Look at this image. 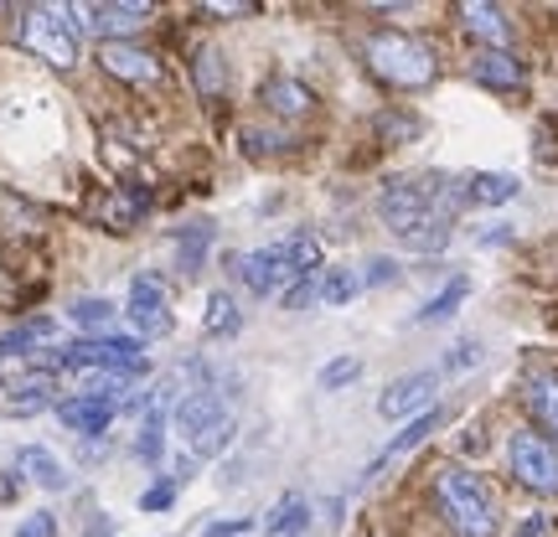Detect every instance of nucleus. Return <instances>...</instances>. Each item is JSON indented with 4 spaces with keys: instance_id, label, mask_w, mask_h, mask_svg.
Listing matches in <instances>:
<instances>
[{
    "instance_id": "obj_19",
    "label": "nucleus",
    "mask_w": 558,
    "mask_h": 537,
    "mask_svg": "<svg viewBox=\"0 0 558 537\" xmlns=\"http://www.w3.org/2000/svg\"><path fill=\"white\" fill-rule=\"evenodd\" d=\"M259 99L269 103V114H284V120H295V114H305V109H311V88H305V83H295V78H269L259 88Z\"/></svg>"
},
{
    "instance_id": "obj_34",
    "label": "nucleus",
    "mask_w": 558,
    "mask_h": 537,
    "mask_svg": "<svg viewBox=\"0 0 558 537\" xmlns=\"http://www.w3.org/2000/svg\"><path fill=\"white\" fill-rule=\"evenodd\" d=\"M177 501V480H160V486H150L145 497H140V512H166Z\"/></svg>"
},
{
    "instance_id": "obj_8",
    "label": "nucleus",
    "mask_w": 558,
    "mask_h": 537,
    "mask_svg": "<svg viewBox=\"0 0 558 537\" xmlns=\"http://www.w3.org/2000/svg\"><path fill=\"white\" fill-rule=\"evenodd\" d=\"M124 316L140 326V337H171V331H177V316H171V295H166V284H160L156 274H135Z\"/></svg>"
},
{
    "instance_id": "obj_41",
    "label": "nucleus",
    "mask_w": 558,
    "mask_h": 537,
    "mask_svg": "<svg viewBox=\"0 0 558 537\" xmlns=\"http://www.w3.org/2000/svg\"><path fill=\"white\" fill-rule=\"evenodd\" d=\"M543 533H548V522L543 517H533V522H522L518 527V537H543Z\"/></svg>"
},
{
    "instance_id": "obj_25",
    "label": "nucleus",
    "mask_w": 558,
    "mask_h": 537,
    "mask_svg": "<svg viewBox=\"0 0 558 537\" xmlns=\"http://www.w3.org/2000/svg\"><path fill=\"white\" fill-rule=\"evenodd\" d=\"M465 295H471V279H465V274L450 279V284H445V290H439V295L414 316V326H439V320H450L460 310V300H465Z\"/></svg>"
},
{
    "instance_id": "obj_31",
    "label": "nucleus",
    "mask_w": 558,
    "mask_h": 537,
    "mask_svg": "<svg viewBox=\"0 0 558 537\" xmlns=\"http://www.w3.org/2000/svg\"><path fill=\"white\" fill-rule=\"evenodd\" d=\"M362 378V357H331L326 367H320V393H337V388H347V382Z\"/></svg>"
},
{
    "instance_id": "obj_24",
    "label": "nucleus",
    "mask_w": 558,
    "mask_h": 537,
    "mask_svg": "<svg viewBox=\"0 0 558 537\" xmlns=\"http://www.w3.org/2000/svg\"><path fill=\"white\" fill-rule=\"evenodd\" d=\"M305 522H311V501H305V497H284V501H275V507H269L264 533H269V537H290V533H300Z\"/></svg>"
},
{
    "instance_id": "obj_40",
    "label": "nucleus",
    "mask_w": 558,
    "mask_h": 537,
    "mask_svg": "<svg viewBox=\"0 0 558 537\" xmlns=\"http://www.w3.org/2000/svg\"><path fill=\"white\" fill-rule=\"evenodd\" d=\"M243 139H248V150H279L284 145V135H259V130H243Z\"/></svg>"
},
{
    "instance_id": "obj_17",
    "label": "nucleus",
    "mask_w": 558,
    "mask_h": 537,
    "mask_svg": "<svg viewBox=\"0 0 558 537\" xmlns=\"http://www.w3.org/2000/svg\"><path fill=\"white\" fill-rule=\"evenodd\" d=\"M114 414H120V403H104V399H68L58 408V418L73 429V435H104L109 424H114Z\"/></svg>"
},
{
    "instance_id": "obj_9",
    "label": "nucleus",
    "mask_w": 558,
    "mask_h": 537,
    "mask_svg": "<svg viewBox=\"0 0 558 537\" xmlns=\"http://www.w3.org/2000/svg\"><path fill=\"white\" fill-rule=\"evenodd\" d=\"M435 388H439V373H409V378H399L378 399V414L383 418H418V414H429Z\"/></svg>"
},
{
    "instance_id": "obj_7",
    "label": "nucleus",
    "mask_w": 558,
    "mask_h": 537,
    "mask_svg": "<svg viewBox=\"0 0 558 537\" xmlns=\"http://www.w3.org/2000/svg\"><path fill=\"white\" fill-rule=\"evenodd\" d=\"M507 460H512V476L527 486V491H538V497H558V444L543 435H512L507 444Z\"/></svg>"
},
{
    "instance_id": "obj_22",
    "label": "nucleus",
    "mask_w": 558,
    "mask_h": 537,
    "mask_svg": "<svg viewBox=\"0 0 558 537\" xmlns=\"http://www.w3.org/2000/svg\"><path fill=\"white\" fill-rule=\"evenodd\" d=\"M233 274H239L243 284L254 290V295H275L279 284H284V279H279V269H275V254H269V248H259V254H243V259H233Z\"/></svg>"
},
{
    "instance_id": "obj_16",
    "label": "nucleus",
    "mask_w": 558,
    "mask_h": 537,
    "mask_svg": "<svg viewBox=\"0 0 558 537\" xmlns=\"http://www.w3.org/2000/svg\"><path fill=\"white\" fill-rule=\"evenodd\" d=\"M16 471L32 480V486H41V491H68V471H62V460L52 455L47 444H21Z\"/></svg>"
},
{
    "instance_id": "obj_15",
    "label": "nucleus",
    "mask_w": 558,
    "mask_h": 537,
    "mask_svg": "<svg viewBox=\"0 0 558 537\" xmlns=\"http://www.w3.org/2000/svg\"><path fill=\"white\" fill-rule=\"evenodd\" d=\"M522 399H527L533 418L543 424V435L558 439V373H548V367L527 373V378H522Z\"/></svg>"
},
{
    "instance_id": "obj_3",
    "label": "nucleus",
    "mask_w": 558,
    "mask_h": 537,
    "mask_svg": "<svg viewBox=\"0 0 558 537\" xmlns=\"http://www.w3.org/2000/svg\"><path fill=\"white\" fill-rule=\"evenodd\" d=\"M21 41L52 68H73L83 52V21L73 5H32L21 11Z\"/></svg>"
},
{
    "instance_id": "obj_26",
    "label": "nucleus",
    "mask_w": 558,
    "mask_h": 537,
    "mask_svg": "<svg viewBox=\"0 0 558 537\" xmlns=\"http://www.w3.org/2000/svg\"><path fill=\"white\" fill-rule=\"evenodd\" d=\"M357 295H362V279L352 274V269H326V274H316L320 305H352Z\"/></svg>"
},
{
    "instance_id": "obj_32",
    "label": "nucleus",
    "mask_w": 558,
    "mask_h": 537,
    "mask_svg": "<svg viewBox=\"0 0 558 537\" xmlns=\"http://www.w3.org/2000/svg\"><path fill=\"white\" fill-rule=\"evenodd\" d=\"M140 212H145V202H140V197H124V192H114V197L99 207V218L109 222V228H130Z\"/></svg>"
},
{
    "instance_id": "obj_20",
    "label": "nucleus",
    "mask_w": 558,
    "mask_h": 537,
    "mask_svg": "<svg viewBox=\"0 0 558 537\" xmlns=\"http://www.w3.org/2000/svg\"><path fill=\"white\" fill-rule=\"evenodd\" d=\"M522 186L518 176H507V171H476V176L465 181V202H476V207H501V202H512Z\"/></svg>"
},
{
    "instance_id": "obj_18",
    "label": "nucleus",
    "mask_w": 558,
    "mask_h": 537,
    "mask_svg": "<svg viewBox=\"0 0 558 537\" xmlns=\"http://www.w3.org/2000/svg\"><path fill=\"white\" fill-rule=\"evenodd\" d=\"M460 21H465L481 41H492V52H501V47L512 41V21L501 16L497 5H486V0H465V5H460Z\"/></svg>"
},
{
    "instance_id": "obj_2",
    "label": "nucleus",
    "mask_w": 558,
    "mask_h": 537,
    "mask_svg": "<svg viewBox=\"0 0 558 537\" xmlns=\"http://www.w3.org/2000/svg\"><path fill=\"white\" fill-rule=\"evenodd\" d=\"M435 491H439V512H445V522H450L460 537H497V501H492V491H486L471 471L445 465L435 480Z\"/></svg>"
},
{
    "instance_id": "obj_42",
    "label": "nucleus",
    "mask_w": 558,
    "mask_h": 537,
    "mask_svg": "<svg viewBox=\"0 0 558 537\" xmlns=\"http://www.w3.org/2000/svg\"><path fill=\"white\" fill-rule=\"evenodd\" d=\"M11 497H16V480H5V476H0V501H11Z\"/></svg>"
},
{
    "instance_id": "obj_30",
    "label": "nucleus",
    "mask_w": 558,
    "mask_h": 537,
    "mask_svg": "<svg viewBox=\"0 0 558 537\" xmlns=\"http://www.w3.org/2000/svg\"><path fill=\"white\" fill-rule=\"evenodd\" d=\"M68 316L78 320L83 331H109V326H114V305H109V300H73Z\"/></svg>"
},
{
    "instance_id": "obj_5",
    "label": "nucleus",
    "mask_w": 558,
    "mask_h": 537,
    "mask_svg": "<svg viewBox=\"0 0 558 537\" xmlns=\"http://www.w3.org/2000/svg\"><path fill=\"white\" fill-rule=\"evenodd\" d=\"M177 435L186 439L192 455H218L222 444L233 439V418H228V403L213 393V388H197L177 403Z\"/></svg>"
},
{
    "instance_id": "obj_14",
    "label": "nucleus",
    "mask_w": 558,
    "mask_h": 537,
    "mask_svg": "<svg viewBox=\"0 0 558 537\" xmlns=\"http://www.w3.org/2000/svg\"><path fill=\"white\" fill-rule=\"evenodd\" d=\"M471 78L486 83V88H497V94H518L522 83H527V68H522L512 52H481L476 62H471Z\"/></svg>"
},
{
    "instance_id": "obj_11",
    "label": "nucleus",
    "mask_w": 558,
    "mask_h": 537,
    "mask_svg": "<svg viewBox=\"0 0 558 537\" xmlns=\"http://www.w3.org/2000/svg\"><path fill=\"white\" fill-rule=\"evenodd\" d=\"M439 424H445V414H439V408H429V414L409 418V424H403V435H393V439H388V444H383V450H378V460H373V465L362 471V486H367V480H378L383 471H388L393 460H403V455H409V450H418V444H424V439L435 435Z\"/></svg>"
},
{
    "instance_id": "obj_6",
    "label": "nucleus",
    "mask_w": 558,
    "mask_h": 537,
    "mask_svg": "<svg viewBox=\"0 0 558 537\" xmlns=\"http://www.w3.org/2000/svg\"><path fill=\"white\" fill-rule=\"evenodd\" d=\"M52 362H62V367H109V373H130V378H140L145 373V346H140L135 337H83L73 341V346H62V352H52Z\"/></svg>"
},
{
    "instance_id": "obj_36",
    "label": "nucleus",
    "mask_w": 558,
    "mask_h": 537,
    "mask_svg": "<svg viewBox=\"0 0 558 537\" xmlns=\"http://www.w3.org/2000/svg\"><path fill=\"white\" fill-rule=\"evenodd\" d=\"M399 279V264L393 259H373L367 264V274H362V290H378V284H393Z\"/></svg>"
},
{
    "instance_id": "obj_27",
    "label": "nucleus",
    "mask_w": 558,
    "mask_h": 537,
    "mask_svg": "<svg viewBox=\"0 0 558 537\" xmlns=\"http://www.w3.org/2000/svg\"><path fill=\"white\" fill-rule=\"evenodd\" d=\"M202 331H207V337H233V331H239V305H233V295H228V290H213V295H207Z\"/></svg>"
},
{
    "instance_id": "obj_39",
    "label": "nucleus",
    "mask_w": 558,
    "mask_h": 537,
    "mask_svg": "<svg viewBox=\"0 0 558 537\" xmlns=\"http://www.w3.org/2000/svg\"><path fill=\"white\" fill-rule=\"evenodd\" d=\"M305 300H316V274H311V279H295V284L284 290V310H300Z\"/></svg>"
},
{
    "instance_id": "obj_10",
    "label": "nucleus",
    "mask_w": 558,
    "mask_h": 537,
    "mask_svg": "<svg viewBox=\"0 0 558 537\" xmlns=\"http://www.w3.org/2000/svg\"><path fill=\"white\" fill-rule=\"evenodd\" d=\"M78 21H83V32H94V37H124V32H140V26L150 21V5H140V0L78 5Z\"/></svg>"
},
{
    "instance_id": "obj_13",
    "label": "nucleus",
    "mask_w": 558,
    "mask_h": 537,
    "mask_svg": "<svg viewBox=\"0 0 558 537\" xmlns=\"http://www.w3.org/2000/svg\"><path fill=\"white\" fill-rule=\"evenodd\" d=\"M275 254V269L284 284H295V279H311L320 269V243L311 239V233H295V239H284L269 248Z\"/></svg>"
},
{
    "instance_id": "obj_1",
    "label": "nucleus",
    "mask_w": 558,
    "mask_h": 537,
    "mask_svg": "<svg viewBox=\"0 0 558 537\" xmlns=\"http://www.w3.org/2000/svg\"><path fill=\"white\" fill-rule=\"evenodd\" d=\"M460 207H465V181L445 176H399L388 181L378 197L388 233L414 254H439L450 243V222H456Z\"/></svg>"
},
{
    "instance_id": "obj_12",
    "label": "nucleus",
    "mask_w": 558,
    "mask_h": 537,
    "mask_svg": "<svg viewBox=\"0 0 558 537\" xmlns=\"http://www.w3.org/2000/svg\"><path fill=\"white\" fill-rule=\"evenodd\" d=\"M104 73H114L124 83H156L160 78V62L145 52V47H130V41H104L99 47Z\"/></svg>"
},
{
    "instance_id": "obj_23",
    "label": "nucleus",
    "mask_w": 558,
    "mask_h": 537,
    "mask_svg": "<svg viewBox=\"0 0 558 537\" xmlns=\"http://www.w3.org/2000/svg\"><path fill=\"white\" fill-rule=\"evenodd\" d=\"M177 264L181 269H197L202 259H207V248H213V222L197 218V222H186V228H177Z\"/></svg>"
},
{
    "instance_id": "obj_29",
    "label": "nucleus",
    "mask_w": 558,
    "mask_h": 537,
    "mask_svg": "<svg viewBox=\"0 0 558 537\" xmlns=\"http://www.w3.org/2000/svg\"><path fill=\"white\" fill-rule=\"evenodd\" d=\"M52 337H58V320L37 316V320H26V326H16V331H5L0 352H32V346H41V341H52Z\"/></svg>"
},
{
    "instance_id": "obj_33",
    "label": "nucleus",
    "mask_w": 558,
    "mask_h": 537,
    "mask_svg": "<svg viewBox=\"0 0 558 537\" xmlns=\"http://www.w3.org/2000/svg\"><path fill=\"white\" fill-rule=\"evenodd\" d=\"M192 78H197L202 94H222V62H218V52H202V58L192 62Z\"/></svg>"
},
{
    "instance_id": "obj_43",
    "label": "nucleus",
    "mask_w": 558,
    "mask_h": 537,
    "mask_svg": "<svg viewBox=\"0 0 558 537\" xmlns=\"http://www.w3.org/2000/svg\"><path fill=\"white\" fill-rule=\"evenodd\" d=\"M88 537H109V533H88Z\"/></svg>"
},
{
    "instance_id": "obj_35",
    "label": "nucleus",
    "mask_w": 558,
    "mask_h": 537,
    "mask_svg": "<svg viewBox=\"0 0 558 537\" xmlns=\"http://www.w3.org/2000/svg\"><path fill=\"white\" fill-rule=\"evenodd\" d=\"M16 537H58V517H52V512H32V517L16 527Z\"/></svg>"
},
{
    "instance_id": "obj_4",
    "label": "nucleus",
    "mask_w": 558,
    "mask_h": 537,
    "mask_svg": "<svg viewBox=\"0 0 558 537\" xmlns=\"http://www.w3.org/2000/svg\"><path fill=\"white\" fill-rule=\"evenodd\" d=\"M367 68L393 88H424L435 78V52L403 32H373L367 37Z\"/></svg>"
},
{
    "instance_id": "obj_38",
    "label": "nucleus",
    "mask_w": 558,
    "mask_h": 537,
    "mask_svg": "<svg viewBox=\"0 0 558 537\" xmlns=\"http://www.w3.org/2000/svg\"><path fill=\"white\" fill-rule=\"evenodd\" d=\"M476 362H481V346L476 341H460L456 352L445 357V373H465V367H476Z\"/></svg>"
},
{
    "instance_id": "obj_28",
    "label": "nucleus",
    "mask_w": 558,
    "mask_h": 537,
    "mask_svg": "<svg viewBox=\"0 0 558 537\" xmlns=\"http://www.w3.org/2000/svg\"><path fill=\"white\" fill-rule=\"evenodd\" d=\"M52 403V378L47 373H32V378H21L11 388V414H41Z\"/></svg>"
},
{
    "instance_id": "obj_37",
    "label": "nucleus",
    "mask_w": 558,
    "mask_h": 537,
    "mask_svg": "<svg viewBox=\"0 0 558 537\" xmlns=\"http://www.w3.org/2000/svg\"><path fill=\"white\" fill-rule=\"evenodd\" d=\"M378 135H383V139H409V135H418V120H403V114H383V120H378Z\"/></svg>"
},
{
    "instance_id": "obj_21",
    "label": "nucleus",
    "mask_w": 558,
    "mask_h": 537,
    "mask_svg": "<svg viewBox=\"0 0 558 537\" xmlns=\"http://www.w3.org/2000/svg\"><path fill=\"white\" fill-rule=\"evenodd\" d=\"M166 393L171 388L156 393V403H150V414H145V424H140V435H135V455L150 460V465H160V455H166Z\"/></svg>"
}]
</instances>
